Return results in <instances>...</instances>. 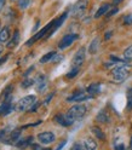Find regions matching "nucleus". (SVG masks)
I'll return each mask as SVG.
<instances>
[{"label":"nucleus","mask_w":132,"mask_h":150,"mask_svg":"<svg viewBox=\"0 0 132 150\" xmlns=\"http://www.w3.org/2000/svg\"><path fill=\"white\" fill-rule=\"evenodd\" d=\"M96 120L98 121V122H103V124H107L109 121V119H108V116H107V114L104 111H99L98 115L96 116Z\"/></svg>","instance_id":"24"},{"label":"nucleus","mask_w":132,"mask_h":150,"mask_svg":"<svg viewBox=\"0 0 132 150\" xmlns=\"http://www.w3.org/2000/svg\"><path fill=\"white\" fill-rule=\"evenodd\" d=\"M12 110H13L12 96L10 95L9 97L4 98V102L0 104V116H7L9 114H11Z\"/></svg>","instance_id":"9"},{"label":"nucleus","mask_w":132,"mask_h":150,"mask_svg":"<svg viewBox=\"0 0 132 150\" xmlns=\"http://www.w3.org/2000/svg\"><path fill=\"white\" fill-rule=\"evenodd\" d=\"M36 103V97L34 95H29L26 96L23 98H21L17 102V104L15 107V110L18 112H24V111H31V109L33 108V105Z\"/></svg>","instance_id":"1"},{"label":"nucleus","mask_w":132,"mask_h":150,"mask_svg":"<svg viewBox=\"0 0 132 150\" xmlns=\"http://www.w3.org/2000/svg\"><path fill=\"white\" fill-rule=\"evenodd\" d=\"M131 148H132V139H131Z\"/></svg>","instance_id":"45"},{"label":"nucleus","mask_w":132,"mask_h":150,"mask_svg":"<svg viewBox=\"0 0 132 150\" xmlns=\"http://www.w3.org/2000/svg\"><path fill=\"white\" fill-rule=\"evenodd\" d=\"M64 145H65V140H63V143H61L60 145H57V146H56V149H57V150H60V149H62Z\"/></svg>","instance_id":"38"},{"label":"nucleus","mask_w":132,"mask_h":150,"mask_svg":"<svg viewBox=\"0 0 132 150\" xmlns=\"http://www.w3.org/2000/svg\"><path fill=\"white\" fill-rule=\"evenodd\" d=\"M86 92L89 93L91 97L99 95V92H101V83H98V82H93V83H91V85L86 88Z\"/></svg>","instance_id":"17"},{"label":"nucleus","mask_w":132,"mask_h":150,"mask_svg":"<svg viewBox=\"0 0 132 150\" xmlns=\"http://www.w3.org/2000/svg\"><path fill=\"white\" fill-rule=\"evenodd\" d=\"M32 140H33L32 136H28L26 138H20V140L16 143V145H17V148H26L28 145H32V143H33Z\"/></svg>","instance_id":"19"},{"label":"nucleus","mask_w":132,"mask_h":150,"mask_svg":"<svg viewBox=\"0 0 132 150\" xmlns=\"http://www.w3.org/2000/svg\"><path fill=\"white\" fill-rule=\"evenodd\" d=\"M111 8V5L110 4H108V3H104V4H102L101 6H99V8L96 11V13H95V18H101L102 16H104L106 13H108V11Z\"/></svg>","instance_id":"18"},{"label":"nucleus","mask_w":132,"mask_h":150,"mask_svg":"<svg viewBox=\"0 0 132 150\" xmlns=\"http://www.w3.org/2000/svg\"><path fill=\"white\" fill-rule=\"evenodd\" d=\"M86 111H87V108L84 104H77V105H73L72 108H69L65 114L70 117V120L73 122H75V121L82 119L85 115H86Z\"/></svg>","instance_id":"3"},{"label":"nucleus","mask_w":132,"mask_h":150,"mask_svg":"<svg viewBox=\"0 0 132 150\" xmlns=\"http://www.w3.org/2000/svg\"><path fill=\"white\" fill-rule=\"evenodd\" d=\"M12 88H13V85H9V86H6V87L3 90V92H1V97H3V98L9 97V96L11 95Z\"/></svg>","instance_id":"27"},{"label":"nucleus","mask_w":132,"mask_h":150,"mask_svg":"<svg viewBox=\"0 0 132 150\" xmlns=\"http://www.w3.org/2000/svg\"><path fill=\"white\" fill-rule=\"evenodd\" d=\"M89 6V0H78L72 8V15L74 17H82Z\"/></svg>","instance_id":"5"},{"label":"nucleus","mask_w":132,"mask_h":150,"mask_svg":"<svg viewBox=\"0 0 132 150\" xmlns=\"http://www.w3.org/2000/svg\"><path fill=\"white\" fill-rule=\"evenodd\" d=\"M29 3H31V0H17V5H18V8L20 10H26V8L29 6Z\"/></svg>","instance_id":"26"},{"label":"nucleus","mask_w":132,"mask_h":150,"mask_svg":"<svg viewBox=\"0 0 132 150\" xmlns=\"http://www.w3.org/2000/svg\"><path fill=\"white\" fill-rule=\"evenodd\" d=\"M85 58H86V49L80 47L77 52H75L74 57L72 59V67L73 68H81V65L85 62Z\"/></svg>","instance_id":"7"},{"label":"nucleus","mask_w":132,"mask_h":150,"mask_svg":"<svg viewBox=\"0 0 132 150\" xmlns=\"http://www.w3.org/2000/svg\"><path fill=\"white\" fill-rule=\"evenodd\" d=\"M121 1H122V0H113V4H114V5H119Z\"/></svg>","instance_id":"39"},{"label":"nucleus","mask_w":132,"mask_h":150,"mask_svg":"<svg viewBox=\"0 0 132 150\" xmlns=\"http://www.w3.org/2000/svg\"><path fill=\"white\" fill-rule=\"evenodd\" d=\"M82 144H84V149L86 150H95L97 148V143L92 138H86L85 140H82Z\"/></svg>","instance_id":"20"},{"label":"nucleus","mask_w":132,"mask_h":150,"mask_svg":"<svg viewBox=\"0 0 132 150\" xmlns=\"http://www.w3.org/2000/svg\"><path fill=\"white\" fill-rule=\"evenodd\" d=\"M5 4H6V0H0V12L3 11V8H4Z\"/></svg>","instance_id":"35"},{"label":"nucleus","mask_w":132,"mask_h":150,"mask_svg":"<svg viewBox=\"0 0 132 150\" xmlns=\"http://www.w3.org/2000/svg\"><path fill=\"white\" fill-rule=\"evenodd\" d=\"M1 52H3V47H1V46H0V54H1Z\"/></svg>","instance_id":"42"},{"label":"nucleus","mask_w":132,"mask_h":150,"mask_svg":"<svg viewBox=\"0 0 132 150\" xmlns=\"http://www.w3.org/2000/svg\"><path fill=\"white\" fill-rule=\"evenodd\" d=\"M20 138H21V129L16 128V129H13L12 132H10L6 136V138L4 139V142L9 143V144H15V143H17L18 140H20Z\"/></svg>","instance_id":"12"},{"label":"nucleus","mask_w":132,"mask_h":150,"mask_svg":"<svg viewBox=\"0 0 132 150\" xmlns=\"http://www.w3.org/2000/svg\"><path fill=\"white\" fill-rule=\"evenodd\" d=\"M79 71H80V68H73L72 67L70 70L65 74V78H67V79H74L79 74Z\"/></svg>","instance_id":"25"},{"label":"nucleus","mask_w":132,"mask_h":150,"mask_svg":"<svg viewBox=\"0 0 132 150\" xmlns=\"http://www.w3.org/2000/svg\"><path fill=\"white\" fill-rule=\"evenodd\" d=\"M111 34H113L111 32H107V33H106V36H104V39H106V40L110 39V38H111Z\"/></svg>","instance_id":"37"},{"label":"nucleus","mask_w":132,"mask_h":150,"mask_svg":"<svg viewBox=\"0 0 132 150\" xmlns=\"http://www.w3.org/2000/svg\"><path fill=\"white\" fill-rule=\"evenodd\" d=\"M53 120H55V122H57L58 125H61L63 127H69L74 124L67 114H58L53 117Z\"/></svg>","instance_id":"11"},{"label":"nucleus","mask_w":132,"mask_h":150,"mask_svg":"<svg viewBox=\"0 0 132 150\" xmlns=\"http://www.w3.org/2000/svg\"><path fill=\"white\" fill-rule=\"evenodd\" d=\"M67 16H68V12H64L62 16H60L58 18H56V21H55V24H53V27H52V29L49 32V34H48V35L45 36L46 39H48V38H50V36H52V34H53V33H55V32L57 30L58 28L63 24V22L65 21V18H67Z\"/></svg>","instance_id":"14"},{"label":"nucleus","mask_w":132,"mask_h":150,"mask_svg":"<svg viewBox=\"0 0 132 150\" xmlns=\"http://www.w3.org/2000/svg\"><path fill=\"white\" fill-rule=\"evenodd\" d=\"M18 42H20V30L15 29L13 34L11 35V39L7 41L6 47H7V49H15L16 46L18 45Z\"/></svg>","instance_id":"15"},{"label":"nucleus","mask_w":132,"mask_h":150,"mask_svg":"<svg viewBox=\"0 0 132 150\" xmlns=\"http://www.w3.org/2000/svg\"><path fill=\"white\" fill-rule=\"evenodd\" d=\"M126 97H127V108L128 109H132V87H130L127 90Z\"/></svg>","instance_id":"29"},{"label":"nucleus","mask_w":132,"mask_h":150,"mask_svg":"<svg viewBox=\"0 0 132 150\" xmlns=\"http://www.w3.org/2000/svg\"><path fill=\"white\" fill-rule=\"evenodd\" d=\"M55 21H56V20H52L51 22H49L48 24H46L41 30L36 32V33H35V35H33V36L31 38V39L26 42V46H27V47H29V46H32L35 41H38V40L43 39V38H45V35H48V34H49V32L52 29V27H53V24H55Z\"/></svg>","instance_id":"4"},{"label":"nucleus","mask_w":132,"mask_h":150,"mask_svg":"<svg viewBox=\"0 0 132 150\" xmlns=\"http://www.w3.org/2000/svg\"><path fill=\"white\" fill-rule=\"evenodd\" d=\"M11 1H13V3H15V1H17V0H11Z\"/></svg>","instance_id":"44"},{"label":"nucleus","mask_w":132,"mask_h":150,"mask_svg":"<svg viewBox=\"0 0 132 150\" xmlns=\"http://www.w3.org/2000/svg\"><path fill=\"white\" fill-rule=\"evenodd\" d=\"M116 12H118V8L115 7V8H114V10H111V11H108L107 16H108V17H111L113 15H114V13H116Z\"/></svg>","instance_id":"34"},{"label":"nucleus","mask_w":132,"mask_h":150,"mask_svg":"<svg viewBox=\"0 0 132 150\" xmlns=\"http://www.w3.org/2000/svg\"><path fill=\"white\" fill-rule=\"evenodd\" d=\"M53 96H55V92H52V93H51V95H49L48 97H46V99L44 100V104H45V105H48V104H49V103L51 102V99L53 98Z\"/></svg>","instance_id":"32"},{"label":"nucleus","mask_w":132,"mask_h":150,"mask_svg":"<svg viewBox=\"0 0 132 150\" xmlns=\"http://www.w3.org/2000/svg\"><path fill=\"white\" fill-rule=\"evenodd\" d=\"M124 24L125 25H131L132 24V13L131 15H126L124 17Z\"/></svg>","instance_id":"30"},{"label":"nucleus","mask_w":132,"mask_h":150,"mask_svg":"<svg viewBox=\"0 0 132 150\" xmlns=\"http://www.w3.org/2000/svg\"><path fill=\"white\" fill-rule=\"evenodd\" d=\"M32 148H34V149H43L41 145H35V144H32Z\"/></svg>","instance_id":"40"},{"label":"nucleus","mask_w":132,"mask_h":150,"mask_svg":"<svg viewBox=\"0 0 132 150\" xmlns=\"http://www.w3.org/2000/svg\"><path fill=\"white\" fill-rule=\"evenodd\" d=\"M39 25H40V21L38 20V21H36V23H35V27L33 28V32H36V30H38V28H39Z\"/></svg>","instance_id":"36"},{"label":"nucleus","mask_w":132,"mask_h":150,"mask_svg":"<svg viewBox=\"0 0 132 150\" xmlns=\"http://www.w3.org/2000/svg\"><path fill=\"white\" fill-rule=\"evenodd\" d=\"M90 98H92V97L89 95L87 92L85 93L84 91H79V92H75L73 96L68 97L67 100L68 102H84V100H87Z\"/></svg>","instance_id":"13"},{"label":"nucleus","mask_w":132,"mask_h":150,"mask_svg":"<svg viewBox=\"0 0 132 150\" xmlns=\"http://www.w3.org/2000/svg\"><path fill=\"white\" fill-rule=\"evenodd\" d=\"M111 78L115 82H122L127 79V76L130 75V71L127 69V65L125 64H116L114 68L110 71Z\"/></svg>","instance_id":"2"},{"label":"nucleus","mask_w":132,"mask_h":150,"mask_svg":"<svg viewBox=\"0 0 132 150\" xmlns=\"http://www.w3.org/2000/svg\"><path fill=\"white\" fill-rule=\"evenodd\" d=\"M7 58H9V53H7V54H5L3 58H0V65H3V64L7 61Z\"/></svg>","instance_id":"33"},{"label":"nucleus","mask_w":132,"mask_h":150,"mask_svg":"<svg viewBox=\"0 0 132 150\" xmlns=\"http://www.w3.org/2000/svg\"><path fill=\"white\" fill-rule=\"evenodd\" d=\"M36 137H38L39 143L43 144V145L52 144L56 140V134L53 132H51V131H44V132H40Z\"/></svg>","instance_id":"8"},{"label":"nucleus","mask_w":132,"mask_h":150,"mask_svg":"<svg viewBox=\"0 0 132 150\" xmlns=\"http://www.w3.org/2000/svg\"><path fill=\"white\" fill-rule=\"evenodd\" d=\"M48 83H49V80H48V76L46 75H39V78L35 80V90L36 92H44L48 87Z\"/></svg>","instance_id":"10"},{"label":"nucleus","mask_w":132,"mask_h":150,"mask_svg":"<svg viewBox=\"0 0 132 150\" xmlns=\"http://www.w3.org/2000/svg\"><path fill=\"white\" fill-rule=\"evenodd\" d=\"M98 47H99V39L98 38H95V39L91 41V44L89 45V52L91 54H95L98 51Z\"/></svg>","instance_id":"22"},{"label":"nucleus","mask_w":132,"mask_h":150,"mask_svg":"<svg viewBox=\"0 0 132 150\" xmlns=\"http://www.w3.org/2000/svg\"><path fill=\"white\" fill-rule=\"evenodd\" d=\"M115 149H125V145H122V144L116 145V146H115Z\"/></svg>","instance_id":"41"},{"label":"nucleus","mask_w":132,"mask_h":150,"mask_svg":"<svg viewBox=\"0 0 132 150\" xmlns=\"http://www.w3.org/2000/svg\"><path fill=\"white\" fill-rule=\"evenodd\" d=\"M11 36V29L9 25H5L0 29V42H7Z\"/></svg>","instance_id":"16"},{"label":"nucleus","mask_w":132,"mask_h":150,"mask_svg":"<svg viewBox=\"0 0 132 150\" xmlns=\"http://www.w3.org/2000/svg\"><path fill=\"white\" fill-rule=\"evenodd\" d=\"M91 132L93 133V136H95L97 139H99V140H104V139H106L104 133H103V131H102L101 127H98V126H92V127H91Z\"/></svg>","instance_id":"21"},{"label":"nucleus","mask_w":132,"mask_h":150,"mask_svg":"<svg viewBox=\"0 0 132 150\" xmlns=\"http://www.w3.org/2000/svg\"><path fill=\"white\" fill-rule=\"evenodd\" d=\"M79 39V35L75 33H70V34H65L58 42V49L60 50H65L68 49L70 45L74 44V41H77Z\"/></svg>","instance_id":"6"},{"label":"nucleus","mask_w":132,"mask_h":150,"mask_svg":"<svg viewBox=\"0 0 132 150\" xmlns=\"http://www.w3.org/2000/svg\"><path fill=\"white\" fill-rule=\"evenodd\" d=\"M33 85H35V80H33V79H31V78L26 79V80L21 83V86H22L23 88H28V87H31V86H33Z\"/></svg>","instance_id":"28"},{"label":"nucleus","mask_w":132,"mask_h":150,"mask_svg":"<svg viewBox=\"0 0 132 150\" xmlns=\"http://www.w3.org/2000/svg\"><path fill=\"white\" fill-rule=\"evenodd\" d=\"M0 29H1V21H0Z\"/></svg>","instance_id":"43"},{"label":"nucleus","mask_w":132,"mask_h":150,"mask_svg":"<svg viewBox=\"0 0 132 150\" xmlns=\"http://www.w3.org/2000/svg\"><path fill=\"white\" fill-rule=\"evenodd\" d=\"M56 56H57V52L56 51H51V52H48L46 54H44L43 57L40 58V63L41 64H45V63H49L50 61H52Z\"/></svg>","instance_id":"23"},{"label":"nucleus","mask_w":132,"mask_h":150,"mask_svg":"<svg viewBox=\"0 0 132 150\" xmlns=\"http://www.w3.org/2000/svg\"><path fill=\"white\" fill-rule=\"evenodd\" d=\"M72 149L73 150H81V149H84V144H82V142H78V143H75L73 146H72Z\"/></svg>","instance_id":"31"}]
</instances>
